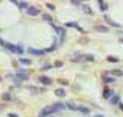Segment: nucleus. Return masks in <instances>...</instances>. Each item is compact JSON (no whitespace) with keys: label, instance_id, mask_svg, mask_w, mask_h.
I'll list each match as a JSON object with an SVG mask.
<instances>
[{"label":"nucleus","instance_id":"nucleus-9","mask_svg":"<svg viewBox=\"0 0 123 117\" xmlns=\"http://www.w3.org/2000/svg\"><path fill=\"white\" fill-rule=\"evenodd\" d=\"M95 30L97 31H101V33H108L109 28L108 27H103V25H95Z\"/></svg>","mask_w":123,"mask_h":117},{"label":"nucleus","instance_id":"nucleus-23","mask_svg":"<svg viewBox=\"0 0 123 117\" xmlns=\"http://www.w3.org/2000/svg\"><path fill=\"white\" fill-rule=\"evenodd\" d=\"M47 8L50 9V11H53V9H55V5H53V3H47Z\"/></svg>","mask_w":123,"mask_h":117},{"label":"nucleus","instance_id":"nucleus-4","mask_svg":"<svg viewBox=\"0 0 123 117\" xmlns=\"http://www.w3.org/2000/svg\"><path fill=\"white\" fill-rule=\"evenodd\" d=\"M73 63H83V61H86V55H83V53H76L75 56H73Z\"/></svg>","mask_w":123,"mask_h":117},{"label":"nucleus","instance_id":"nucleus-1","mask_svg":"<svg viewBox=\"0 0 123 117\" xmlns=\"http://www.w3.org/2000/svg\"><path fill=\"white\" fill-rule=\"evenodd\" d=\"M61 109H66V105H64V103H53L51 106H47V108L42 109L39 112V117H47L50 114H55V112L61 111Z\"/></svg>","mask_w":123,"mask_h":117},{"label":"nucleus","instance_id":"nucleus-11","mask_svg":"<svg viewBox=\"0 0 123 117\" xmlns=\"http://www.w3.org/2000/svg\"><path fill=\"white\" fill-rule=\"evenodd\" d=\"M66 106H67V108H70L72 111H75V109H78V105H75V103H72V102L66 103Z\"/></svg>","mask_w":123,"mask_h":117},{"label":"nucleus","instance_id":"nucleus-12","mask_svg":"<svg viewBox=\"0 0 123 117\" xmlns=\"http://www.w3.org/2000/svg\"><path fill=\"white\" fill-rule=\"evenodd\" d=\"M98 6L101 8V11H108V3L106 2H98Z\"/></svg>","mask_w":123,"mask_h":117},{"label":"nucleus","instance_id":"nucleus-27","mask_svg":"<svg viewBox=\"0 0 123 117\" xmlns=\"http://www.w3.org/2000/svg\"><path fill=\"white\" fill-rule=\"evenodd\" d=\"M120 108H122V111H123V105H120Z\"/></svg>","mask_w":123,"mask_h":117},{"label":"nucleus","instance_id":"nucleus-16","mask_svg":"<svg viewBox=\"0 0 123 117\" xmlns=\"http://www.w3.org/2000/svg\"><path fill=\"white\" fill-rule=\"evenodd\" d=\"M83 11H84V13H87V14H92V9H90V6H89V5H87V6L84 5V6H83Z\"/></svg>","mask_w":123,"mask_h":117},{"label":"nucleus","instance_id":"nucleus-22","mask_svg":"<svg viewBox=\"0 0 123 117\" xmlns=\"http://www.w3.org/2000/svg\"><path fill=\"white\" fill-rule=\"evenodd\" d=\"M44 19H45V20H47V22H50V24H53V19H51V17H50V16H47V14H44Z\"/></svg>","mask_w":123,"mask_h":117},{"label":"nucleus","instance_id":"nucleus-2","mask_svg":"<svg viewBox=\"0 0 123 117\" xmlns=\"http://www.w3.org/2000/svg\"><path fill=\"white\" fill-rule=\"evenodd\" d=\"M3 47L6 48V50H9V52H12V53H24V47L22 45H14V44H6L5 42V45Z\"/></svg>","mask_w":123,"mask_h":117},{"label":"nucleus","instance_id":"nucleus-7","mask_svg":"<svg viewBox=\"0 0 123 117\" xmlns=\"http://www.w3.org/2000/svg\"><path fill=\"white\" fill-rule=\"evenodd\" d=\"M14 5H17L19 8L25 9V11H27V9H28V3H27V2H14Z\"/></svg>","mask_w":123,"mask_h":117},{"label":"nucleus","instance_id":"nucleus-14","mask_svg":"<svg viewBox=\"0 0 123 117\" xmlns=\"http://www.w3.org/2000/svg\"><path fill=\"white\" fill-rule=\"evenodd\" d=\"M19 61H20V64H24V66H30L31 64V59H25V58H20Z\"/></svg>","mask_w":123,"mask_h":117},{"label":"nucleus","instance_id":"nucleus-8","mask_svg":"<svg viewBox=\"0 0 123 117\" xmlns=\"http://www.w3.org/2000/svg\"><path fill=\"white\" fill-rule=\"evenodd\" d=\"M28 53H31V55H44L45 52L44 50H36V48H28Z\"/></svg>","mask_w":123,"mask_h":117},{"label":"nucleus","instance_id":"nucleus-19","mask_svg":"<svg viewBox=\"0 0 123 117\" xmlns=\"http://www.w3.org/2000/svg\"><path fill=\"white\" fill-rule=\"evenodd\" d=\"M67 27H75V28H80L76 22H69V24H67ZM80 30H81V28H80Z\"/></svg>","mask_w":123,"mask_h":117},{"label":"nucleus","instance_id":"nucleus-30","mask_svg":"<svg viewBox=\"0 0 123 117\" xmlns=\"http://www.w3.org/2000/svg\"><path fill=\"white\" fill-rule=\"evenodd\" d=\"M122 42H123V39H122Z\"/></svg>","mask_w":123,"mask_h":117},{"label":"nucleus","instance_id":"nucleus-15","mask_svg":"<svg viewBox=\"0 0 123 117\" xmlns=\"http://www.w3.org/2000/svg\"><path fill=\"white\" fill-rule=\"evenodd\" d=\"M106 22H108L109 25H112V27H120L118 24H115V22H112V19H111V17H106Z\"/></svg>","mask_w":123,"mask_h":117},{"label":"nucleus","instance_id":"nucleus-25","mask_svg":"<svg viewBox=\"0 0 123 117\" xmlns=\"http://www.w3.org/2000/svg\"><path fill=\"white\" fill-rule=\"evenodd\" d=\"M62 66V63H61V61H56V63H55V67H61Z\"/></svg>","mask_w":123,"mask_h":117},{"label":"nucleus","instance_id":"nucleus-13","mask_svg":"<svg viewBox=\"0 0 123 117\" xmlns=\"http://www.w3.org/2000/svg\"><path fill=\"white\" fill-rule=\"evenodd\" d=\"M103 81L111 84V83H114V81H115V78H114V77H103Z\"/></svg>","mask_w":123,"mask_h":117},{"label":"nucleus","instance_id":"nucleus-28","mask_svg":"<svg viewBox=\"0 0 123 117\" xmlns=\"http://www.w3.org/2000/svg\"><path fill=\"white\" fill-rule=\"evenodd\" d=\"M95 117H103V116H95Z\"/></svg>","mask_w":123,"mask_h":117},{"label":"nucleus","instance_id":"nucleus-6","mask_svg":"<svg viewBox=\"0 0 123 117\" xmlns=\"http://www.w3.org/2000/svg\"><path fill=\"white\" fill-rule=\"evenodd\" d=\"M27 14H30V16H37V14H39V9H37V8H33V6H28Z\"/></svg>","mask_w":123,"mask_h":117},{"label":"nucleus","instance_id":"nucleus-18","mask_svg":"<svg viewBox=\"0 0 123 117\" xmlns=\"http://www.w3.org/2000/svg\"><path fill=\"white\" fill-rule=\"evenodd\" d=\"M2 98L5 100V102H9V100H11V95H9V94L6 92V94H3V97H2Z\"/></svg>","mask_w":123,"mask_h":117},{"label":"nucleus","instance_id":"nucleus-26","mask_svg":"<svg viewBox=\"0 0 123 117\" xmlns=\"http://www.w3.org/2000/svg\"><path fill=\"white\" fill-rule=\"evenodd\" d=\"M0 45H5V42L2 41V38H0Z\"/></svg>","mask_w":123,"mask_h":117},{"label":"nucleus","instance_id":"nucleus-3","mask_svg":"<svg viewBox=\"0 0 123 117\" xmlns=\"http://www.w3.org/2000/svg\"><path fill=\"white\" fill-rule=\"evenodd\" d=\"M16 78H17L19 81H25L30 78V75H28V72H25V70H17L16 72Z\"/></svg>","mask_w":123,"mask_h":117},{"label":"nucleus","instance_id":"nucleus-10","mask_svg":"<svg viewBox=\"0 0 123 117\" xmlns=\"http://www.w3.org/2000/svg\"><path fill=\"white\" fill-rule=\"evenodd\" d=\"M55 94H56L58 97H66V91H64L62 87H59V89H56V91H55Z\"/></svg>","mask_w":123,"mask_h":117},{"label":"nucleus","instance_id":"nucleus-5","mask_svg":"<svg viewBox=\"0 0 123 117\" xmlns=\"http://www.w3.org/2000/svg\"><path fill=\"white\" fill-rule=\"evenodd\" d=\"M37 81H39V83H42V84H45V86L51 84V78H48V77H44V75L37 78Z\"/></svg>","mask_w":123,"mask_h":117},{"label":"nucleus","instance_id":"nucleus-20","mask_svg":"<svg viewBox=\"0 0 123 117\" xmlns=\"http://www.w3.org/2000/svg\"><path fill=\"white\" fill-rule=\"evenodd\" d=\"M103 95H105V98H109V95H111V91H109V89H105Z\"/></svg>","mask_w":123,"mask_h":117},{"label":"nucleus","instance_id":"nucleus-24","mask_svg":"<svg viewBox=\"0 0 123 117\" xmlns=\"http://www.w3.org/2000/svg\"><path fill=\"white\" fill-rule=\"evenodd\" d=\"M86 59L87 61H93V56H92V55H86Z\"/></svg>","mask_w":123,"mask_h":117},{"label":"nucleus","instance_id":"nucleus-29","mask_svg":"<svg viewBox=\"0 0 123 117\" xmlns=\"http://www.w3.org/2000/svg\"><path fill=\"white\" fill-rule=\"evenodd\" d=\"M0 81H2V77H0Z\"/></svg>","mask_w":123,"mask_h":117},{"label":"nucleus","instance_id":"nucleus-17","mask_svg":"<svg viewBox=\"0 0 123 117\" xmlns=\"http://www.w3.org/2000/svg\"><path fill=\"white\" fill-rule=\"evenodd\" d=\"M111 103H112V105H117V103H118V95H114V97H112V98H111Z\"/></svg>","mask_w":123,"mask_h":117},{"label":"nucleus","instance_id":"nucleus-21","mask_svg":"<svg viewBox=\"0 0 123 117\" xmlns=\"http://www.w3.org/2000/svg\"><path fill=\"white\" fill-rule=\"evenodd\" d=\"M108 61H109V63H117V58H115V56H108Z\"/></svg>","mask_w":123,"mask_h":117}]
</instances>
